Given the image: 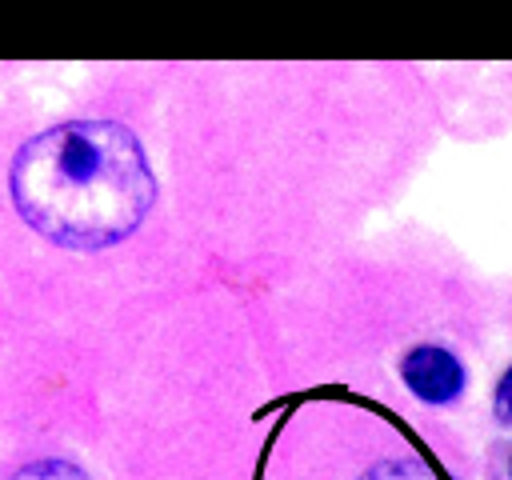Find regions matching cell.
Instances as JSON below:
<instances>
[{"instance_id":"4","label":"cell","mask_w":512,"mask_h":480,"mask_svg":"<svg viewBox=\"0 0 512 480\" xmlns=\"http://www.w3.org/2000/svg\"><path fill=\"white\" fill-rule=\"evenodd\" d=\"M12 480H88V476L68 460H36V464L20 468Z\"/></svg>"},{"instance_id":"1","label":"cell","mask_w":512,"mask_h":480,"mask_svg":"<svg viewBox=\"0 0 512 480\" xmlns=\"http://www.w3.org/2000/svg\"><path fill=\"white\" fill-rule=\"evenodd\" d=\"M156 184L140 140L112 120H72L32 136L12 164L20 216L64 248H108L136 232Z\"/></svg>"},{"instance_id":"6","label":"cell","mask_w":512,"mask_h":480,"mask_svg":"<svg viewBox=\"0 0 512 480\" xmlns=\"http://www.w3.org/2000/svg\"><path fill=\"white\" fill-rule=\"evenodd\" d=\"M508 476H512V460H508Z\"/></svg>"},{"instance_id":"5","label":"cell","mask_w":512,"mask_h":480,"mask_svg":"<svg viewBox=\"0 0 512 480\" xmlns=\"http://www.w3.org/2000/svg\"><path fill=\"white\" fill-rule=\"evenodd\" d=\"M492 408H496V420H500V424H512V368L500 376L496 396H492Z\"/></svg>"},{"instance_id":"2","label":"cell","mask_w":512,"mask_h":480,"mask_svg":"<svg viewBox=\"0 0 512 480\" xmlns=\"http://www.w3.org/2000/svg\"><path fill=\"white\" fill-rule=\"evenodd\" d=\"M400 380L424 404H456L464 396V364L440 344H416L400 360Z\"/></svg>"},{"instance_id":"3","label":"cell","mask_w":512,"mask_h":480,"mask_svg":"<svg viewBox=\"0 0 512 480\" xmlns=\"http://www.w3.org/2000/svg\"><path fill=\"white\" fill-rule=\"evenodd\" d=\"M364 480H440V476L420 460H388V464H376Z\"/></svg>"}]
</instances>
